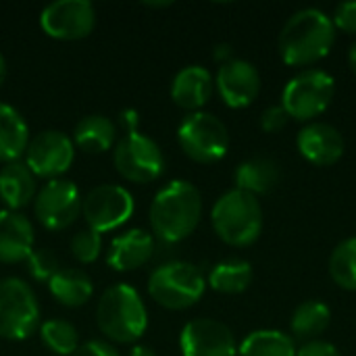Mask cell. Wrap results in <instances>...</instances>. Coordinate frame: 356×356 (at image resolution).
Returning a JSON list of instances; mask_svg holds the SVG:
<instances>
[{
	"label": "cell",
	"instance_id": "36",
	"mask_svg": "<svg viewBox=\"0 0 356 356\" xmlns=\"http://www.w3.org/2000/svg\"><path fill=\"white\" fill-rule=\"evenodd\" d=\"M121 123L127 127V131H136V125H138V113L136 111H125L121 115Z\"/></svg>",
	"mask_w": 356,
	"mask_h": 356
},
{
	"label": "cell",
	"instance_id": "24",
	"mask_svg": "<svg viewBox=\"0 0 356 356\" xmlns=\"http://www.w3.org/2000/svg\"><path fill=\"white\" fill-rule=\"evenodd\" d=\"M73 140L86 152H104L115 146L117 127L104 115H88L75 125Z\"/></svg>",
	"mask_w": 356,
	"mask_h": 356
},
{
	"label": "cell",
	"instance_id": "40",
	"mask_svg": "<svg viewBox=\"0 0 356 356\" xmlns=\"http://www.w3.org/2000/svg\"><path fill=\"white\" fill-rule=\"evenodd\" d=\"M4 77H6V63H4V56L0 54V86H2Z\"/></svg>",
	"mask_w": 356,
	"mask_h": 356
},
{
	"label": "cell",
	"instance_id": "9",
	"mask_svg": "<svg viewBox=\"0 0 356 356\" xmlns=\"http://www.w3.org/2000/svg\"><path fill=\"white\" fill-rule=\"evenodd\" d=\"M113 161L117 171L134 184H150L165 171V156L161 146L138 129L127 131L117 142Z\"/></svg>",
	"mask_w": 356,
	"mask_h": 356
},
{
	"label": "cell",
	"instance_id": "6",
	"mask_svg": "<svg viewBox=\"0 0 356 356\" xmlns=\"http://www.w3.org/2000/svg\"><path fill=\"white\" fill-rule=\"evenodd\" d=\"M336 94V79L321 69H305L296 73L282 92V106L290 119L313 121L327 111Z\"/></svg>",
	"mask_w": 356,
	"mask_h": 356
},
{
	"label": "cell",
	"instance_id": "29",
	"mask_svg": "<svg viewBox=\"0 0 356 356\" xmlns=\"http://www.w3.org/2000/svg\"><path fill=\"white\" fill-rule=\"evenodd\" d=\"M42 342L48 350L58 356H71L79 348V334L77 330L63 319H50L44 321L40 327Z\"/></svg>",
	"mask_w": 356,
	"mask_h": 356
},
{
	"label": "cell",
	"instance_id": "33",
	"mask_svg": "<svg viewBox=\"0 0 356 356\" xmlns=\"http://www.w3.org/2000/svg\"><path fill=\"white\" fill-rule=\"evenodd\" d=\"M288 121H290V115L282 104H271L261 115V127L267 134H275V131L284 129L288 125Z\"/></svg>",
	"mask_w": 356,
	"mask_h": 356
},
{
	"label": "cell",
	"instance_id": "17",
	"mask_svg": "<svg viewBox=\"0 0 356 356\" xmlns=\"http://www.w3.org/2000/svg\"><path fill=\"white\" fill-rule=\"evenodd\" d=\"M33 252V227L19 211H0V263L15 265Z\"/></svg>",
	"mask_w": 356,
	"mask_h": 356
},
{
	"label": "cell",
	"instance_id": "28",
	"mask_svg": "<svg viewBox=\"0 0 356 356\" xmlns=\"http://www.w3.org/2000/svg\"><path fill=\"white\" fill-rule=\"evenodd\" d=\"M332 280L348 292H356V238L340 242L330 257Z\"/></svg>",
	"mask_w": 356,
	"mask_h": 356
},
{
	"label": "cell",
	"instance_id": "32",
	"mask_svg": "<svg viewBox=\"0 0 356 356\" xmlns=\"http://www.w3.org/2000/svg\"><path fill=\"white\" fill-rule=\"evenodd\" d=\"M332 23L338 29H342L344 33H355L356 35V0H348L336 6Z\"/></svg>",
	"mask_w": 356,
	"mask_h": 356
},
{
	"label": "cell",
	"instance_id": "38",
	"mask_svg": "<svg viewBox=\"0 0 356 356\" xmlns=\"http://www.w3.org/2000/svg\"><path fill=\"white\" fill-rule=\"evenodd\" d=\"M223 56H225V58L229 56V46H227V44H221V46L215 48V58L223 60ZM227 60H232V58H227Z\"/></svg>",
	"mask_w": 356,
	"mask_h": 356
},
{
	"label": "cell",
	"instance_id": "34",
	"mask_svg": "<svg viewBox=\"0 0 356 356\" xmlns=\"http://www.w3.org/2000/svg\"><path fill=\"white\" fill-rule=\"evenodd\" d=\"M296 356H342L340 350L332 344V342H325V340H311V342H305L298 350Z\"/></svg>",
	"mask_w": 356,
	"mask_h": 356
},
{
	"label": "cell",
	"instance_id": "20",
	"mask_svg": "<svg viewBox=\"0 0 356 356\" xmlns=\"http://www.w3.org/2000/svg\"><path fill=\"white\" fill-rule=\"evenodd\" d=\"M35 196V175L21 161L6 163L0 169V198L6 209L19 211L27 207Z\"/></svg>",
	"mask_w": 356,
	"mask_h": 356
},
{
	"label": "cell",
	"instance_id": "5",
	"mask_svg": "<svg viewBox=\"0 0 356 356\" xmlns=\"http://www.w3.org/2000/svg\"><path fill=\"white\" fill-rule=\"evenodd\" d=\"M204 290L207 280L200 269L184 261L161 265L148 280L150 298L169 311H184L194 307L202 298Z\"/></svg>",
	"mask_w": 356,
	"mask_h": 356
},
{
	"label": "cell",
	"instance_id": "12",
	"mask_svg": "<svg viewBox=\"0 0 356 356\" xmlns=\"http://www.w3.org/2000/svg\"><path fill=\"white\" fill-rule=\"evenodd\" d=\"M75 159V148L67 134L48 129L33 136L25 150V165L35 177L56 179L63 175Z\"/></svg>",
	"mask_w": 356,
	"mask_h": 356
},
{
	"label": "cell",
	"instance_id": "21",
	"mask_svg": "<svg viewBox=\"0 0 356 356\" xmlns=\"http://www.w3.org/2000/svg\"><path fill=\"white\" fill-rule=\"evenodd\" d=\"M280 184V165L269 156H252L238 165L236 186L252 196L269 194Z\"/></svg>",
	"mask_w": 356,
	"mask_h": 356
},
{
	"label": "cell",
	"instance_id": "25",
	"mask_svg": "<svg viewBox=\"0 0 356 356\" xmlns=\"http://www.w3.org/2000/svg\"><path fill=\"white\" fill-rule=\"evenodd\" d=\"M330 321H332V311L325 302L305 300L292 313L290 327L296 338L311 342V340H319V336L330 327Z\"/></svg>",
	"mask_w": 356,
	"mask_h": 356
},
{
	"label": "cell",
	"instance_id": "13",
	"mask_svg": "<svg viewBox=\"0 0 356 356\" xmlns=\"http://www.w3.org/2000/svg\"><path fill=\"white\" fill-rule=\"evenodd\" d=\"M42 29L56 40H81L96 25L94 4L88 0H56L40 15Z\"/></svg>",
	"mask_w": 356,
	"mask_h": 356
},
{
	"label": "cell",
	"instance_id": "23",
	"mask_svg": "<svg viewBox=\"0 0 356 356\" xmlns=\"http://www.w3.org/2000/svg\"><path fill=\"white\" fill-rule=\"evenodd\" d=\"M48 290L58 305L71 309L86 305L94 294L92 280L79 269H58V273L48 282Z\"/></svg>",
	"mask_w": 356,
	"mask_h": 356
},
{
	"label": "cell",
	"instance_id": "14",
	"mask_svg": "<svg viewBox=\"0 0 356 356\" xmlns=\"http://www.w3.org/2000/svg\"><path fill=\"white\" fill-rule=\"evenodd\" d=\"M184 356H238L232 330L215 319H194L184 325L179 336Z\"/></svg>",
	"mask_w": 356,
	"mask_h": 356
},
{
	"label": "cell",
	"instance_id": "15",
	"mask_svg": "<svg viewBox=\"0 0 356 356\" xmlns=\"http://www.w3.org/2000/svg\"><path fill=\"white\" fill-rule=\"evenodd\" d=\"M217 90L229 108L250 106L261 92V75L257 67L244 58L225 60L217 71Z\"/></svg>",
	"mask_w": 356,
	"mask_h": 356
},
{
	"label": "cell",
	"instance_id": "8",
	"mask_svg": "<svg viewBox=\"0 0 356 356\" xmlns=\"http://www.w3.org/2000/svg\"><path fill=\"white\" fill-rule=\"evenodd\" d=\"M40 323L38 298L19 277L0 280V338L25 340Z\"/></svg>",
	"mask_w": 356,
	"mask_h": 356
},
{
	"label": "cell",
	"instance_id": "3",
	"mask_svg": "<svg viewBox=\"0 0 356 356\" xmlns=\"http://www.w3.org/2000/svg\"><path fill=\"white\" fill-rule=\"evenodd\" d=\"M96 321L108 340L117 344H134L148 327V313L138 290L127 284H117L100 296Z\"/></svg>",
	"mask_w": 356,
	"mask_h": 356
},
{
	"label": "cell",
	"instance_id": "22",
	"mask_svg": "<svg viewBox=\"0 0 356 356\" xmlns=\"http://www.w3.org/2000/svg\"><path fill=\"white\" fill-rule=\"evenodd\" d=\"M29 144V129L25 119L10 104L0 102V161L15 163L25 154Z\"/></svg>",
	"mask_w": 356,
	"mask_h": 356
},
{
	"label": "cell",
	"instance_id": "19",
	"mask_svg": "<svg viewBox=\"0 0 356 356\" xmlns=\"http://www.w3.org/2000/svg\"><path fill=\"white\" fill-rule=\"evenodd\" d=\"M154 252V238L146 229H129L111 242L106 263L115 271H131L146 265Z\"/></svg>",
	"mask_w": 356,
	"mask_h": 356
},
{
	"label": "cell",
	"instance_id": "11",
	"mask_svg": "<svg viewBox=\"0 0 356 356\" xmlns=\"http://www.w3.org/2000/svg\"><path fill=\"white\" fill-rule=\"evenodd\" d=\"M33 213L46 229H67L81 213V196L77 186L69 179H50L35 194Z\"/></svg>",
	"mask_w": 356,
	"mask_h": 356
},
{
	"label": "cell",
	"instance_id": "4",
	"mask_svg": "<svg viewBox=\"0 0 356 356\" xmlns=\"http://www.w3.org/2000/svg\"><path fill=\"white\" fill-rule=\"evenodd\" d=\"M211 223L215 234L229 246H250L263 232V209L257 196L229 190L211 211Z\"/></svg>",
	"mask_w": 356,
	"mask_h": 356
},
{
	"label": "cell",
	"instance_id": "27",
	"mask_svg": "<svg viewBox=\"0 0 356 356\" xmlns=\"http://www.w3.org/2000/svg\"><path fill=\"white\" fill-rule=\"evenodd\" d=\"M238 356H296V346L284 332L257 330L238 346Z\"/></svg>",
	"mask_w": 356,
	"mask_h": 356
},
{
	"label": "cell",
	"instance_id": "26",
	"mask_svg": "<svg viewBox=\"0 0 356 356\" xmlns=\"http://www.w3.org/2000/svg\"><path fill=\"white\" fill-rule=\"evenodd\" d=\"M252 265L242 259L217 263L209 273V286L221 294H242L252 282Z\"/></svg>",
	"mask_w": 356,
	"mask_h": 356
},
{
	"label": "cell",
	"instance_id": "37",
	"mask_svg": "<svg viewBox=\"0 0 356 356\" xmlns=\"http://www.w3.org/2000/svg\"><path fill=\"white\" fill-rule=\"evenodd\" d=\"M129 356H156V353L148 346H134Z\"/></svg>",
	"mask_w": 356,
	"mask_h": 356
},
{
	"label": "cell",
	"instance_id": "35",
	"mask_svg": "<svg viewBox=\"0 0 356 356\" xmlns=\"http://www.w3.org/2000/svg\"><path fill=\"white\" fill-rule=\"evenodd\" d=\"M71 356H119V353L111 344H106V342L90 340L86 344H79V348Z\"/></svg>",
	"mask_w": 356,
	"mask_h": 356
},
{
	"label": "cell",
	"instance_id": "18",
	"mask_svg": "<svg viewBox=\"0 0 356 356\" xmlns=\"http://www.w3.org/2000/svg\"><path fill=\"white\" fill-rule=\"evenodd\" d=\"M213 75L209 69L200 65H190L177 71V75L171 81V98L177 106L186 111H200L213 96Z\"/></svg>",
	"mask_w": 356,
	"mask_h": 356
},
{
	"label": "cell",
	"instance_id": "39",
	"mask_svg": "<svg viewBox=\"0 0 356 356\" xmlns=\"http://www.w3.org/2000/svg\"><path fill=\"white\" fill-rule=\"evenodd\" d=\"M348 63H350V69H353V73L356 75V42L350 46V50H348Z\"/></svg>",
	"mask_w": 356,
	"mask_h": 356
},
{
	"label": "cell",
	"instance_id": "2",
	"mask_svg": "<svg viewBox=\"0 0 356 356\" xmlns=\"http://www.w3.org/2000/svg\"><path fill=\"white\" fill-rule=\"evenodd\" d=\"M202 217V196L198 188L184 179H173L161 188L150 204L152 232L169 244L186 240Z\"/></svg>",
	"mask_w": 356,
	"mask_h": 356
},
{
	"label": "cell",
	"instance_id": "31",
	"mask_svg": "<svg viewBox=\"0 0 356 356\" xmlns=\"http://www.w3.org/2000/svg\"><path fill=\"white\" fill-rule=\"evenodd\" d=\"M58 269H60L58 257L48 248L33 250L27 259V271L38 282H50L58 273Z\"/></svg>",
	"mask_w": 356,
	"mask_h": 356
},
{
	"label": "cell",
	"instance_id": "1",
	"mask_svg": "<svg viewBox=\"0 0 356 356\" xmlns=\"http://www.w3.org/2000/svg\"><path fill=\"white\" fill-rule=\"evenodd\" d=\"M336 42L332 17L319 8L296 10L280 31L277 48L286 65L305 67L325 58Z\"/></svg>",
	"mask_w": 356,
	"mask_h": 356
},
{
	"label": "cell",
	"instance_id": "7",
	"mask_svg": "<svg viewBox=\"0 0 356 356\" xmlns=\"http://www.w3.org/2000/svg\"><path fill=\"white\" fill-rule=\"evenodd\" d=\"M177 142L181 150L196 163H217L227 154L229 131L225 123L213 113H190L177 129Z\"/></svg>",
	"mask_w": 356,
	"mask_h": 356
},
{
	"label": "cell",
	"instance_id": "16",
	"mask_svg": "<svg viewBox=\"0 0 356 356\" xmlns=\"http://www.w3.org/2000/svg\"><path fill=\"white\" fill-rule=\"evenodd\" d=\"M296 146L302 159L317 167L336 165L346 150L344 136L334 125L323 121H311L305 125L296 136Z\"/></svg>",
	"mask_w": 356,
	"mask_h": 356
},
{
	"label": "cell",
	"instance_id": "30",
	"mask_svg": "<svg viewBox=\"0 0 356 356\" xmlns=\"http://www.w3.org/2000/svg\"><path fill=\"white\" fill-rule=\"evenodd\" d=\"M102 250V236L94 229H79L71 238V254L79 263H94Z\"/></svg>",
	"mask_w": 356,
	"mask_h": 356
},
{
	"label": "cell",
	"instance_id": "41",
	"mask_svg": "<svg viewBox=\"0 0 356 356\" xmlns=\"http://www.w3.org/2000/svg\"><path fill=\"white\" fill-rule=\"evenodd\" d=\"M146 6H150V8H163V6H171V2H146Z\"/></svg>",
	"mask_w": 356,
	"mask_h": 356
},
{
	"label": "cell",
	"instance_id": "10",
	"mask_svg": "<svg viewBox=\"0 0 356 356\" xmlns=\"http://www.w3.org/2000/svg\"><path fill=\"white\" fill-rule=\"evenodd\" d=\"M81 213L90 229L104 234L121 227L131 217L134 198L123 186L100 184L92 188L81 200Z\"/></svg>",
	"mask_w": 356,
	"mask_h": 356
}]
</instances>
